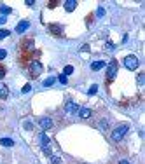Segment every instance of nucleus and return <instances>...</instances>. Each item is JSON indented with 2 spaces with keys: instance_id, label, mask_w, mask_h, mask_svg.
Masks as SVG:
<instances>
[{
  "instance_id": "obj_4",
  "label": "nucleus",
  "mask_w": 145,
  "mask_h": 164,
  "mask_svg": "<svg viewBox=\"0 0 145 164\" xmlns=\"http://www.w3.org/2000/svg\"><path fill=\"white\" fill-rule=\"evenodd\" d=\"M115 73H117V61L112 60L110 65H108V70H107V79H108V81H112V79L115 77Z\"/></svg>"
},
{
  "instance_id": "obj_9",
  "label": "nucleus",
  "mask_w": 145,
  "mask_h": 164,
  "mask_svg": "<svg viewBox=\"0 0 145 164\" xmlns=\"http://www.w3.org/2000/svg\"><path fill=\"white\" fill-rule=\"evenodd\" d=\"M75 7H77V2H75V0H67V2H65V10L72 12Z\"/></svg>"
},
{
  "instance_id": "obj_29",
  "label": "nucleus",
  "mask_w": 145,
  "mask_h": 164,
  "mask_svg": "<svg viewBox=\"0 0 145 164\" xmlns=\"http://www.w3.org/2000/svg\"><path fill=\"white\" fill-rule=\"evenodd\" d=\"M33 4H35V2H33V0H26V5H28V7H31V5H33Z\"/></svg>"
},
{
  "instance_id": "obj_20",
  "label": "nucleus",
  "mask_w": 145,
  "mask_h": 164,
  "mask_svg": "<svg viewBox=\"0 0 145 164\" xmlns=\"http://www.w3.org/2000/svg\"><path fill=\"white\" fill-rule=\"evenodd\" d=\"M5 37H9V30H0V40L5 39Z\"/></svg>"
},
{
  "instance_id": "obj_17",
  "label": "nucleus",
  "mask_w": 145,
  "mask_h": 164,
  "mask_svg": "<svg viewBox=\"0 0 145 164\" xmlns=\"http://www.w3.org/2000/svg\"><path fill=\"white\" fill-rule=\"evenodd\" d=\"M70 73H73V66H72V65L65 66V70H63V75H70Z\"/></svg>"
},
{
  "instance_id": "obj_27",
  "label": "nucleus",
  "mask_w": 145,
  "mask_h": 164,
  "mask_svg": "<svg viewBox=\"0 0 145 164\" xmlns=\"http://www.w3.org/2000/svg\"><path fill=\"white\" fill-rule=\"evenodd\" d=\"M107 49H114V44H110V42H107V45H105Z\"/></svg>"
},
{
  "instance_id": "obj_28",
  "label": "nucleus",
  "mask_w": 145,
  "mask_h": 164,
  "mask_svg": "<svg viewBox=\"0 0 145 164\" xmlns=\"http://www.w3.org/2000/svg\"><path fill=\"white\" fill-rule=\"evenodd\" d=\"M31 127H33V126H31V122H26V124H25V129H31Z\"/></svg>"
},
{
  "instance_id": "obj_12",
  "label": "nucleus",
  "mask_w": 145,
  "mask_h": 164,
  "mask_svg": "<svg viewBox=\"0 0 145 164\" xmlns=\"http://www.w3.org/2000/svg\"><path fill=\"white\" fill-rule=\"evenodd\" d=\"M79 115H81V119H89L91 117V110L89 108H79Z\"/></svg>"
},
{
  "instance_id": "obj_18",
  "label": "nucleus",
  "mask_w": 145,
  "mask_h": 164,
  "mask_svg": "<svg viewBox=\"0 0 145 164\" xmlns=\"http://www.w3.org/2000/svg\"><path fill=\"white\" fill-rule=\"evenodd\" d=\"M96 91H98V86L94 84V86H91V87H89V91H87V94H89V96H93V94H96Z\"/></svg>"
},
{
  "instance_id": "obj_13",
  "label": "nucleus",
  "mask_w": 145,
  "mask_h": 164,
  "mask_svg": "<svg viewBox=\"0 0 145 164\" xmlns=\"http://www.w3.org/2000/svg\"><path fill=\"white\" fill-rule=\"evenodd\" d=\"M0 145H4V147H14V142L10 138H0Z\"/></svg>"
},
{
  "instance_id": "obj_30",
  "label": "nucleus",
  "mask_w": 145,
  "mask_h": 164,
  "mask_svg": "<svg viewBox=\"0 0 145 164\" xmlns=\"http://www.w3.org/2000/svg\"><path fill=\"white\" fill-rule=\"evenodd\" d=\"M82 52H86V51H89V45H82V49H81Z\"/></svg>"
},
{
  "instance_id": "obj_23",
  "label": "nucleus",
  "mask_w": 145,
  "mask_h": 164,
  "mask_svg": "<svg viewBox=\"0 0 145 164\" xmlns=\"http://www.w3.org/2000/svg\"><path fill=\"white\" fill-rule=\"evenodd\" d=\"M58 81L61 82L63 86H65V84H67V82H68V81H67V75H60V77H58Z\"/></svg>"
},
{
  "instance_id": "obj_25",
  "label": "nucleus",
  "mask_w": 145,
  "mask_h": 164,
  "mask_svg": "<svg viewBox=\"0 0 145 164\" xmlns=\"http://www.w3.org/2000/svg\"><path fill=\"white\" fill-rule=\"evenodd\" d=\"M30 91H31V86L30 84H26V86L23 87V92H30Z\"/></svg>"
},
{
  "instance_id": "obj_19",
  "label": "nucleus",
  "mask_w": 145,
  "mask_h": 164,
  "mask_svg": "<svg viewBox=\"0 0 145 164\" xmlns=\"http://www.w3.org/2000/svg\"><path fill=\"white\" fill-rule=\"evenodd\" d=\"M51 163L52 164H61V159H60V157H56V155H51Z\"/></svg>"
},
{
  "instance_id": "obj_32",
  "label": "nucleus",
  "mask_w": 145,
  "mask_h": 164,
  "mask_svg": "<svg viewBox=\"0 0 145 164\" xmlns=\"http://www.w3.org/2000/svg\"><path fill=\"white\" fill-rule=\"evenodd\" d=\"M119 164H131V163H129V161H126V159H124V161H121Z\"/></svg>"
},
{
  "instance_id": "obj_14",
  "label": "nucleus",
  "mask_w": 145,
  "mask_h": 164,
  "mask_svg": "<svg viewBox=\"0 0 145 164\" xmlns=\"http://www.w3.org/2000/svg\"><path fill=\"white\" fill-rule=\"evenodd\" d=\"M54 81H56L54 77H47V79L42 82V84H44V87H49V86H52V84H54Z\"/></svg>"
},
{
  "instance_id": "obj_5",
  "label": "nucleus",
  "mask_w": 145,
  "mask_h": 164,
  "mask_svg": "<svg viewBox=\"0 0 145 164\" xmlns=\"http://www.w3.org/2000/svg\"><path fill=\"white\" fill-rule=\"evenodd\" d=\"M28 28H30V23H28L26 19H23L19 25L16 26V33H23V31H26Z\"/></svg>"
},
{
  "instance_id": "obj_21",
  "label": "nucleus",
  "mask_w": 145,
  "mask_h": 164,
  "mask_svg": "<svg viewBox=\"0 0 145 164\" xmlns=\"http://www.w3.org/2000/svg\"><path fill=\"white\" fill-rule=\"evenodd\" d=\"M103 14H105V9H103V7H98V9H96V16H98V18H102Z\"/></svg>"
},
{
  "instance_id": "obj_22",
  "label": "nucleus",
  "mask_w": 145,
  "mask_h": 164,
  "mask_svg": "<svg viewBox=\"0 0 145 164\" xmlns=\"http://www.w3.org/2000/svg\"><path fill=\"white\" fill-rule=\"evenodd\" d=\"M136 81H138V84L142 86V84H144V82H145V75H144V73H140V75L136 77Z\"/></svg>"
},
{
  "instance_id": "obj_24",
  "label": "nucleus",
  "mask_w": 145,
  "mask_h": 164,
  "mask_svg": "<svg viewBox=\"0 0 145 164\" xmlns=\"http://www.w3.org/2000/svg\"><path fill=\"white\" fill-rule=\"evenodd\" d=\"M5 56H7V51L5 49H0V60H4Z\"/></svg>"
},
{
  "instance_id": "obj_26",
  "label": "nucleus",
  "mask_w": 145,
  "mask_h": 164,
  "mask_svg": "<svg viewBox=\"0 0 145 164\" xmlns=\"http://www.w3.org/2000/svg\"><path fill=\"white\" fill-rule=\"evenodd\" d=\"M31 45H33V40H26V44H25V47H26V49H30Z\"/></svg>"
},
{
  "instance_id": "obj_3",
  "label": "nucleus",
  "mask_w": 145,
  "mask_h": 164,
  "mask_svg": "<svg viewBox=\"0 0 145 164\" xmlns=\"http://www.w3.org/2000/svg\"><path fill=\"white\" fill-rule=\"evenodd\" d=\"M42 70H44L42 63H39V61H31L30 63V73L33 75V77H39V75L42 73Z\"/></svg>"
},
{
  "instance_id": "obj_7",
  "label": "nucleus",
  "mask_w": 145,
  "mask_h": 164,
  "mask_svg": "<svg viewBox=\"0 0 145 164\" xmlns=\"http://www.w3.org/2000/svg\"><path fill=\"white\" fill-rule=\"evenodd\" d=\"M65 110H67V113H75V112H79V107L73 101H68L65 105Z\"/></svg>"
},
{
  "instance_id": "obj_6",
  "label": "nucleus",
  "mask_w": 145,
  "mask_h": 164,
  "mask_svg": "<svg viewBox=\"0 0 145 164\" xmlns=\"http://www.w3.org/2000/svg\"><path fill=\"white\" fill-rule=\"evenodd\" d=\"M39 124H40L42 129H51V127H52V121L49 119V117H42Z\"/></svg>"
},
{
  "instance_id": "obj_8",
  "label": "nucleus",
  "mask_w": 145,
  "mask_h": 164,
  "mask_svg": "<svg viewBox=\"0 0 145 164\" xmlns=\"http://www.w3.org/2000/svg\"><path fill=\"white\" fill-rule=\"evenodd\" d=\"M103 66H105V61H93L91 63V70L93 72H100Z\"/></svg>"
},
{
  "instance_id": "obj_15",
  "label": "nucleus",
  "mask_w": 145,
  "mask_h": 164,
  "mask_svg": "<svg viewBox=\"0 0 145 164\" xmlns=\"http://www.w3.org/2000/svg\"><path fill=\"white\" fill-rule=\"evenodd\" d=\"M0 12L7 16V14H10V12H12V9H10V7H7V5H0Z\"/></svg>"
},
{
  "instance_id": "obj_1",
  "label": "nucleus",
  "mask_w": 145,
  "mask_h": 164,
  "mask_svg": "<svg viewBox=\"0 0 145 164\" xmlns=\"http://www.w3.org/2000/svg\"><path fill=\"white\" fill-rule=\"evenodd\" d=\"M128 129H129V127H128L126 124H123V126H117L114 131H112V140H114V142H119V140H123V136L128 133Z\"/></svg>"
},
{
  "instance_id": "obj_11",
  "label": "nucleus",
  "mask_w": 145,
  "mask_h": 164,
  "mask_svg": "<svg viewBox=\"0 0 145 164\" xmlns=\"http://www.w3.org/2000/svg\"><path fill=\"white\" fill-rule=\"evenodd\" d=\"M7 96H9V89H7V86L0 82V98H4V100H5Z\"/></svg>"
},
{
  "instance_id": "obj_10",
  "label": "nucleus",
  "mask_w": 145,
  "mask_h": 164,
  "mask_svg": "<svg viewBox=\"0 0 145 164\" xmlns=\"http://www.w3.org/2000/svg\"><path fill=\"white\" fill-rule=\"evenodd\" d=\"M39 140H40V143H42V147H47V145L51 143V140H49V136L46 133H40L39 134Z\"/></svg>"
},
{
  "instance_id": "obj_2",
  "label": "nucleus",
  "mask_w": 145,
  "mask_h": 164,
  "mask_svg": "<svg viewBox=\"0 0 145 164\" xmlns=\"http://www.w3.org/2000/svg\"><path fill=\"white\" fill-rule=\"evenodd\" d=\"M124 66L128 68V70H136V68H138V58L133 56V54L126 56L124 58Z\"/></svg>"
},
{
  "instance_id": "obj_33",
  "label": "nucleus",
  "mask_w": 145,
  "mask_h": 164,
  "mask_svg": "<svg viewBox=\"0 0 145 164\" xmlns=\"http://www.w3.org/2000/svg\"><path fill=\"white\" fill-rule=\"evenodd\" d=\"M4 73H5L4 72V68H0V77H4Z\"/></svg>"
},
{
  "instance_id": "obj_16",
  "label": "nucleus",
  "mask_w": 145,
  "mask_h": 164,
  "mask_svg": "<svg viewBox=\"0 0 145 164\" xmlns=\"http://www.w3.org/2000/svg\"><path fill=\"white\" fill-rule=\"evenodd\" d=\"M49 30H51L52 33H58V35L61 33V28H60V26H56V25H51V26H49Z\"/></svg>"
},
{
  "instance_id": "obj_31",
  "label": "nucleus",
  "mask_w": 145,
  "mask_h": 164,
  "mask_svg": "<svg viewBox=\"0 0 145 164\" xmlns=\"http://www.w3.org/2000/svg\"><path fill=\"white\" fill-rule=\"evenodd\" d=\"M4 23H5V18L2 16V18H0V25H4Z\"/></svg>"
}]
</instances>
